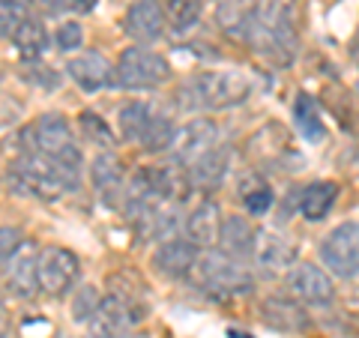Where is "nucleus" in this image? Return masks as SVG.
<instances>
[{"mask_svg":"<svg viewBox=\"0 0 359 338\" xmlns=\"http://www.w3.org/2000/svg\"><path fill=\"white\" fill-rule=\"evenodd\" d=\"M78 171H69L57 162L45 159V156L25 150L18 159L9 162L6 168V183L15 191L27 198H42V201H54L60 198L63 191H72L78 186Z\"/></svg>","mask_w":359,"mask_h":338,"instance_id":"nucleus-2","label":"nucleus"},{"mask_svg":"<svg viewBox=\"0 0 359 338\" xmlns=\"http://www.w3.org/2000/svg\"><path fill=\"white\" fill-rule=\"evenodd\" d=\"M252 81L243 72H198L177 90V105L186 111H222L245 102Z\"/></svg>","mask_w":359,"mask_h":338,"instance_id":"nucleus-3","label":"nucleus"},{"mask_svg":"<svg viewBox=\"0 0 359 338\" xmlns=\"http://www.w3.org/2000/svg\"><path fill=\"white\" fill-rule=\"evenodd\" d=\"M78 126H81V135L87 144H93V147H99L102 153H111V147H114V132L108 129V123L93 114V111H81L78 114Z\"/></svg>","mask_w":359,"mask_h":338,"instance_id":"nucleus-27","label":"nucleus"},{"mask_svg":"<svg viewBox=\"0 0 359 338\" xmlns=\"http://www.w3.org/2000/svg\"><path fill=\"white\" fill-rule=\"evenodd\" d=\"M90 338H129V332H123V335H93L90 332Z\"/></svg>","mask_w":359,"mask_h":338,"instance_id":"nucleus-35","label":"nucleus"},{"mask_svg":"<svg viewBox=\"0 0 359 338\" xmlns=\"http://www.w3.org/2000/svg\"><path fill=\"white\" fill-rule=\"evenodd\" d=\"M45 9L51 15H69V13H90L93 0H45Z\"/></svg>","mask_w":359,"mask_h":338,"instance_id":"nucleus-33","label":"nucleus"},{"mask_svg":"<svg viewBox=\"0 0 359 338\" xmlns=\"http://www.w3.org/2000/svg\"><path fill=\"white\" fill-rule=\"evenodd\" d=\"M222 224H224V216L216 201H201L186 216V236L195 245H201V249H212L222 240Z\"/></svg>","mask_w":359,"mask_h":338,"instance_id":"nucleus-16","label":"nucleus"},{"mask_svg":"<svg viewBox=\"0 0 359 338\" xmlns=\"http://www.w3.org/2000/svg\"><path fill=\"white\" fill-rule=\"evenodd\" d=\"M9 39L21 51V58H27V60H36L48 51V33H45L42 21H33V18H27Z\"/></svg>","mask_w":359,"mask_h":338,"instance_id":"nucleus-24","label":"nucleus"},{"mask_svg":"<svg viewBox=\"0 0 359 338\" xmlns=\"http://www.w3.org/2000/svg\"><path fill=\"white\" fill-rule=\"evenodd\" d=\"M294 120H297V129L302 138L309 141H320L323 138V120H320V111H318V102L311 96L299 93L297 102H294Z\"/></svg>","mask_w":359,"mask_h":338,"instance_id":"nucleus-26","label":"nucleus"},{"mask_svg":"<svg viewBox=\"0 0 359 338\" xmlns=\"http://www.w3.org/2000/svg\"><path fill=\"white\" fill-rule=\"evenodd\" d=\"M174 135H177V126L171 123V117L168 114H156L153 123H150V129H147V138H144L141 147L144 150H150V153H162V150H171V144H174Z\"/></svg>","mask_w":359,"mask_h":338,"instance_id":"nucleus-29","label":"nucleus"},{"mask_svg":"<svg viewBox=\"0 0 359 338\" xmlns=\"http://www.w3.org/2000/svg\"><path fill=\"white\" fill-rule=\"evenodd\" d=\"M240 198H243V207L252 212V216H264L273 204V189H269L261 177H245L243 186H240Z\"/></svg>","mask_w":359,"mask_h":338,"instance_id":"nucleus-28","label":"nucleus"},{"mask_svg":"<svg viewBox=\"0 0 359 338\" xmlns=\"http://www.w3.org/2000/svg\"><path fill=\"white\" fill-rule=\"evenodd\" d=\"M264 320L269 326H278V330H299V326L309 323L306 311H302L297 302H287L282 297L264 299Z\"/></svg>","mask_w":359,"mask_h":338,"instance_id":"nucleus-23","label":"nucleus"},{"mask_svg":"<svg viewBox=\"0 0 359 338\" xmlns=\"http://www.w3.org/2000/svg\"><path fill=\"white\" fill-rule=\"evenodd\" d=\"M219 147V126L207 117H195L177 126V135H174V144H171V153L177 165H195L201 156H207L210 150Z\"/></svg>","mask_w":359,"mask_h":338,"instance_id":"nucleus-8","label":"nucleus"},{"mask_svg":"<svg viewBox=\"0 0 359 338\" xmlns=\"http://www.w3.org/2000/svg\"><path fill=\"white\" fill-rule=\"evenodd\" d=\"M4 281H6L9 294H15L21 299L42 290L39 288V252L30 240H25L18 245V252L4 261Z\"/></svg>","mask_w":359,"mask_h":338,"instance_id":"nucleus-10","label":"nucleus"},{"mask_svg":"<svg viewBox=\"0 0 359 338\" xmlns=\"http://www.w3.org/2000/svg\"><path fill=\"white\" fill-rule=\"evenodd\" d=\"M21 243H25V240H21V234H18L15 228H9V224H4V261L18 252Z\"/></svg>","mask_w":359,"mask_h":338,"instance_id":"nucleus-34","label":"nucleus"},{"mask_svg":"<svg viewBox=\"0 0 359 338\" xmlns=\"http://www.w3.org/2000/svg\"><path fill=\"white\" fill-rule=\"evenodd\" d=\"M99 306H102V297L96 294V288L84 285L81 290H78V297L72 299V318H75V323H90L96 318Z\"/></svg>","mask_w":359,"mask_h":338,"instance_id":"nucleus-31","label":"nucleus"},{"mask_svg":"<svg viewBox=\"0 0 359 338\" xmlns=\"http://www.w3.org/2000/svg\"><path fill=\"white\" fill-rule=\"evenodd\" d=\"M252 257H255L257 266L285 269V266H294L297 245H294V240H290L285 231H278V228H257Z\"/></svg>","mask_w":359,"mask_h":338,"instance_id":"nucleus-15","label":"nucleus"},{"mask_svg":"<svg viewBox=\"0 0 359 338\" xmlns=\"http://www.w3.org/2000/svg\"><path fill=\"white\" fill-rule=\"evenodd\" d=\"M228 165H231V153L224 147L210 150L207 156H201L195 165H189V180H192L195 189H219L224 174H228Z\"/></svg>","mask_w":359,"mask_h":338,"instance_id":"nucleus-19","label":"nucleus"},{"mask_svg":"<svg viewBox=\"0 0 359 338\" xmlns=\"http://www.w3.org/2000/svg\"><path fill=\"white\" fill-rule=\"evenodd\" d=\"M171 78V63L159 51H150L144 45H132L117 58L114 84L123 90H150Z\"/></svg>","mask_w":359,"mask_h":338,"instance_id":"nucleus-6","label":"nucleus"},{"mask_svg":"<svg viewBox=\"0 0 359 338\" xmlns=\"http://www.w3.org/2000/svg\"><path fill=\"white\" fill-rule=\"evenodd\" d=\"M90 183L105 207H117L126 198V168L114 153H99L90 162Z\"/></svg>","mask_w":359,"mask_h":338,"instance_id":"nucleus-13","label":"nucleus"},{"mask_svg":"<svg viewBox=\"0 0 359 338\" xmlns=\"http://www.w3.org/2000/svg\"><path fill=\"white\" fill-rule=\"evenodd\" d=\"M30 4H33V0H0V25H4V36L6 39L30 18L27 15Z\"/></svg>","mask_w":359,"mask_h":338,"instance_id":"nucleus-30","label":"nucleus"},{"mask_svg":"<svg viewBox=\"0 0 359 338\" xmlns=\"http://www.w3.org/2000/svg\"><path fill=\"white\" fill-rule=\"evenodd\" d=\"M129 36L138 45H153L165 36L168 18L159 0H135V4L126 9V21H123Z\"/></svg>","mask_w":359,"mask_h":338,"instance_id":"nucleus-14","label":"nucleus"},{"mask_svg":"<svg viewBox=\"0 0 359 338\" xmlns=\"http://www.w3.org/2000/svg\"><path fill=\"white\" fill-rule=\"evenodd\" d=\"M320 261L339 278L359 276V222H341L323 236Z\"/></svg>","mask_w":359,"mask_h":338,"instance_id":"nucleus-7","label":"nucleus"},{"mask_svg":"<svg viewBox=\"0 0 359 338\" xmlns=\"http://www.w3.org/2000/svg\"><path fill=\"white\" fill-rule=\"evenodd\" d=\"M159 4L165 9L168 27L177 30V33L192 30L201 18V9H204V0H159Z\"/></svg>","mask_w":359,"mask_h":338,"instance_id":"nucleus-25","label":"nucleus"},{"mask_svg":"<svg viewBox=\"0 0 359 338\" xmlns=\"http://www.w3.org/2000/svg\"><path fill=\"white\" fill-rule=\"evenodd\" d=\"M198 245L189 240V236H171V240H162L153 252V266L156 273L165 278H186L195 273L198 264Z\"/></svg>","mask_w":359,"mask_h":338,"instance_id":"nucleus-11","label":"nucleus"},{"mask_svg":"<svg viewBox=\"0 0 359 338\" xmlns=\"http://www.w3.org/2000/svg\"><path fill=\"white\" fill-rule=\"evenodd\" d=\"M66 72H69L72 81L81 90H87V93L102 90L105 84H114V66L96 51H84V54H78V58H72L66 63Z\"/></svg>","mask_w":359,"mask_h":338,"instance_id":"nucleus-17","label":"nucleus"},{"mask_svg":"<svg viewBox=\"0 0 359 338\" xmlns=\"http://www.w3.org/2000/svg\"><path fill=\"white\" fill-rule=\"evenodd\" d=\"M287 290L311 306H330L335 299V285L330 273H323L314 264H294V269L287 273Z\"/></svg>","mask_w":359,"mask_h":338,"instance_id":"nucleus-12","label":"nucleus"},{"mask_svg":"<svg viewBox=\"0 0 359 338\" xmlns=\"http://www.w3.org/2000/svg\"><path fill=\"white\" fill-rule=\"evenodd\" d=\"M78 269H81V264H78L75 252L63 249V245H45V249H39V288L45 294L51 297L66 294L75 285Z\"/></svg>","mask_w":359,"mask_h":338,"instance_id":"nucleus-9","label":"nucleus"},{"mask_svg":"<svg viewBox=\"0 0 359 338\" xmlns=\"http://www.w3.org/2000/svg\"><path fill=\"white\" fill-rule=\"evenodd\" d=\"M54 39H57V48L60 51H78L84 42V30L78 21H63V25L57 27V33H54Z\"/></svg>","mask_w":359,"mask_h":338,"instance_id":"nucleus-32","label":"nucleus"},{"mask_svg":"<svg viewBox=\"0 0 359 338\" xmlns=\"http://www.w3.org/2000/svg\"><path fill=\"white\" fill-rule=\"evenodd\" d=\"M255 228L249 224V219L243 216H228L222 224V249L228 252L231 257H252V249H255Z\"/></svg>","mask_w":359,"mask_h":338,"instance_id":"nucleus-22","label":"nucleus"},{"mask_svg":"<svg viewBox=\"0 0 359 338\" xmlns=\"http://www.w3.org/2000/svg\"><path fill=\"white\" fill-rule=\"evenodd\" d=\"M27 150L81 174V147H78V141H75L72 126L60 114H42L36 123H30Z\"/></svg>","mask_w":359,"mask_h":338,"instance_id":"nucleus-4","label":"nucleus"},{"mask_svg":"<svg viewBox=\"0 0 359 338\" xmlns=\"http://www.w3.org/2000/svg\"><path fill=\"white\" fill-rule=\"evenodd\" d=\"M335 198H339V186L332 180H314L302 189L299 195V212L306 222H320L327 212L332 210Z\"/></svg>","mask_w":359,"mask_h":338,"instance_id":"nucleus-20","label":"nucleus"},{"mask_svg":"<svg viewBox=\"0 0 359 338\" xmlns=\"http://www.w3.org/2000/svg\"><path fill=\"white\" fill-rule=\"evenodd\" d=\"M297 21L290 0H261L257 13L245 30V42L269 63L285 66L297 51Z\"/></svg>","mask_w":359,"mask_h":338,"instance_id":"nucleus-1","label":"nucleus"},{"mask_svg":"<svg viewBox=\"0 0 359 338\" xmlns=\"http://www.w3.org/2000/svg\"><path fill=\"white\" fill-rule=\"evenodd\" d=\"M195 281L201 290H207L212 297H240L245 290H252V273L245 269L237 257L219 249H204L198 255L195 264Z\"/></svg>","mask_w":359,"mask_h":338,"instance_id":"nucleus-5","label":"nucleus"},{"mask_svg":"<svg viewBox=\"0 0 359 338\" xmlns=\"http://www.w3.org/2000/svg\"><path fill=\"white\" fill-rule=\"evenodd\" d=\"M159 114L153 105L141 102V99H132V102H126L120 108L117 114V126H120V135L126 138L129 144H144V138H147V129L153 117Z\"/></svg>","mask_w":359,"mask_h":338,"instance_id":"nucleus-21","label":"nucleus"},{"mask_svg":"<svg viewBox=\"0 0 359 338\" xmlns=\"http://www.w3.org/2000/svg\"><path fill=\"white\" fill-rule=\"evenodd\" d=\"M255 13H257L255 0H216V6H212L216 27L237 39H245V30H249Z\"/></svg>","mask_w":359,"mask_h":338,"instance_id":"nucleus-18","label":"nucleus"}]
</instances>
